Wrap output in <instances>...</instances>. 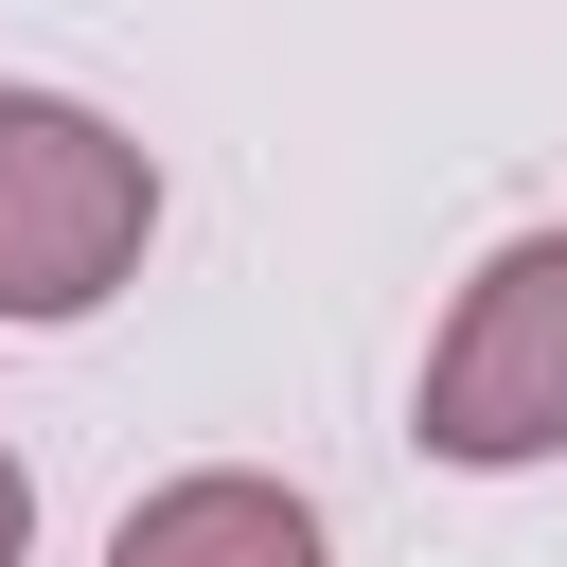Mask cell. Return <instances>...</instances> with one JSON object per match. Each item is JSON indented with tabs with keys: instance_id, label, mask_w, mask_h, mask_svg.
<instances>
[{
	"instance_id": "obj_1",
	"label": "cell",
	"mask_w": 567,
	"mask_h": 567,
	"mask_svg": "<svg viewBox=\"0 0 567 567\" xmlns=\"http://www.w3.org/2000/svg\"><path fill=\"white\" fill-rule=\"evenodd\" d=\"M159 230V159L71 106V89H0V319H89Z\"/></svg>"
},
{
	"instance_id": "obj_2",
	"label": "cell",
	"mask_w": 567,
	"mask_h": 567,
	"mask_svg": "<svg viewBox=\"0 0 567 567\" xmlns=\"http://www.w3.org/2000/svg\"><path fill=\"white\" fill-rule=\"evenodd\" d=\"M425 461H461V478H496V461H567V230H514L478 284H461V319L425 337Z\"/></svg>"
},
{
	"instance_id": "obj_3",
	"label": "cell",
	"mask_w": 567,
	"mask_h": 567,
	"mask_svg": "<svg viewBox=\"0 0 567 567\" xmlns=\"http://www.w3.org/2000/svg\"><path fill=\"white\" fill-rule=\"evenodd\" d=\"M106 567H319V496L213 461V478H159V496L106 532Z\"/></svg>"
},
{
	"instance_id": "obj_4",
	"label": "cell",
	"mask_w": 567,
	"mask_h": 567,
	"mask_svg": "<svg viewBox=\"0 0 567 567\" xmlns=\"http://www.w3.org/2000/svg\"><path fill=\"white\" fill-rule=\"evenodd\" d=\"M35 549V478H18V443H0V567Z\"/></svg>"
}]
</instances>
